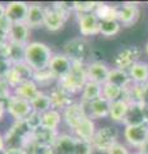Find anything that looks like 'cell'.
Masks as SVG:
<instances>
[{
	"mask_svg": "<svg viewBox=\"0 0 148 154\" xmlns=\"http://www.w3.org/2000/svg\"><path fill=\"white\" fill-rule=\"evenodd\" d=\"M88 64L85 62L80 60H72V68L65 77L58 80V84L61 88L67 90L72 95L81 94L85 84L88 82V72H87Z\"/></svg>",
	"mask_w": 148,
	"mask_h": 154,
	"instance_id": "obj_1",
	"label": "cell"
},
{
	"mask_svg": "<svg viewBox=\"0 0 148 154\" xmlns=\"http://www.w3.org/2000/svg\"><path fill=\"white\" fill-rule=\"evenodd\" d=\"M52 57V49L40 41H31L25 49V62L34 71L46 69L49 67Z\"/></svg>",
	"mask_w": 148,
	"mask_h": 154,
	"instance_id": "obj_2",
	"label": "cell"
},
{
	"mask_svg": "<svg viewBox=\"0 0 148 154\" xmlns=\"http://www.w3.org/2000/svg\"><path fill=\"white\" fill-rule=\"evenodd\" d=\"M118 131L116 127L112 126H103L101 128H98L97 134L93 139V146L94 150L102 152V153H108V150L111 149L115 144L118 143Z\"/></svg>",
	"mask_w": 148,
	"mask_h": 154,
	"instance_id": "obj_3",
	"label": "cell"
},
{
	"mask_svg": "<svg viewBox=\"0 0 148 154\" xmlns=\"http://www.w3.org/2000/svg\"><path fill=\"white\" fill-rule=\"evenodd\" d=\"M140 49L135 45H128L121 48L115 57V68L128 71L140 59Z\"/></svg>",
	"mask_w": 148,
	"mask_h": 154,
	"instance_id": "obj_4",
	"label": "cell"
},
{
	"mask_svg": "<svg viewBox=\"0 0 148 154\" xmlns=\"http://www.w3.org/2000/svg\"><path fill=\"white\" fill-rule=\"evenodd\" d=\"M5 105H7V113L14 121H25V119H27L28 116L34 112L31 103L28 100L18 98L16 95H13L8 102H5Z\"/></svg>",
	"mask_w": 148,
	"mask_h": 154,
	"instance_id": "obj_5",
	"label": "cell"
},
{
	"mask_svg": "<svg viewBox=\"0 0 148 154\" xmlns=\"http://www.w3.org/2000/svg\"><path fill=\"white\" fill-rule=\"evenodd\" d=\"M63 53L72 60L85 62V58L89 54V42L83 36L74 37L65 42Z\"/></svg>",
	"mask_w": 148,
	"mask_h": 154,
	"instance_id": "obj_6",
	"label": "cell"
},
{
	"mask_svg": "<svg viewBox=\"0 0 148 154\" xmlns=\"http://www.w3.org/2000/svg\"><path fill=\"white\" fill-rule=\"evenodd\" d=\"M62 117H63V122L67 125V127L74 131L88 117V113H87V109H85L84 103L75 102L62 112Z\"/></svg>",
	"mask_w": 148,
	"mask_h": 154,
	"instance_id": "obj_7",
	"label": "cell"
},
{
	"mask_svg": "<svg viewBox=\"0 0 148 154\" xmlns=\"http://www.w3.org/2000/svg\"><path fill=\"white\" fill-rule=\"evenodd\" d=\"M124 139L133 148L139 149L148 140V125H137V126L124 127Z\"/></svg>",
	"mask_w": 148,
	"mask_h": 154,
	"instance_id": "obj_8",
	"label": "cell"
},
{
	"mask_svg": "<svg viewBox=\"0 0 148 154\" xmlns=\"http://www.w3.org/2000/svg\"><path fill=\"white\" fill-rule=\"evenodd\" d=\"M79 22V31L83 37L95 36L101 31V19L97 17V14L87 13V14H80L77 17Z\"/></svg>",
	"mask_w": 148,
	"mask_h": 154,
	"instance_id": "obj_9",
	"label": "cell"
},
{
	"mask_svg": "<svg viewBox=\"0 0 148 154\" xmlns=\"http://www.w3.org/2000/svg\"><path fill=\"white\" fill-rule=\"evenodd\" d=\"M52 102V107L54 109H58L61 112H63L66 108H68L71 104L75 103L72 99V94L68 93L67 90H65L63 88H61L59 85L53 86L52 89H49L48 91Z\"/></svg>",
	"mask_w": 148,
	"mask_h": 154,
	"instance_id": "obj_10",
	"label": "cell"
},
{
	"mask_svg": "<svg viewBox=\"0 0 148 154\" xmlns=\"http://www.w3.org/2000/svg\"><path fill=\"white\" fill-rule=\"evenodd\" d=\"M140 9L135 3H124L118 5V16L117 19L124 27H131L139 19Z\"/></svg>",
	"mask_w": 148,
	"mask_h": 154,
	"instance_id": "obj_11",
	"label": "cell"
},
{
	"mask_svg": "<svg viewBox=\"0 0 148 154\" xmlns=\"http://www.w3.org/2000/svg\"><path fill=\"white\" fill-rule=\"evenodd\" d=\"M48 68L59 80L71 71V68H72V59L68 58L65 53H55L52 57V60Z\"/></svg>",
	"mask_w": 148,
	"mask_h": 154,
	"instance_id": "obj_12",
	"label": "cell"
},
{
	"mask_svg": "<svg viewBox=\"0 0 148 154\" xmlns=\"http://www.w3.org/2000/svg\"><path fill=\"white\" fill-rule=\"evenodd\" d=\"M30 4L25 2H11L5 4V17L9 19V22L14 23H25L28 13Z\"/></svg>",
	"mask_w": 148,
	"mask_h": 154,
	"instance_id": "obj_13",
	"label": "cell"
},
{
	"mask_svg": "<svg viewBox=\"0 0 148 154\" xmlns=\"http://www.w3.org/2000/svg\"><path fill=\"white\" fill-rule=\"evenodd\" d=\"M66 21V18L58 9H57L53 4L52 5H46L45 11V19H44V27L50 32H57L63 28Z\"/></svg>",
	"mask_w": 148,
	"mask_h": 154,
	"instance_id": "obj_14",
	"label": "cell"
},
{
	"mask_svg": "<svg viewBox=\"0 0 148 154\" xmlns=\"http://www.w3.org/2000/svg\"><path fill=\"white\" fill-rule=\"evenodd\" d=\"M85 109H87L88 117L92 119H103L109 117V108H111V103L107 99H104L103 96H101L99 99L94 100L92 103L85 104Z\"/></svg>",
	"mask_w": 148,
	"mask_h": 154,
	"instance_id": "obj_15",
	"label": "cell"
},
{
	"mask_svg": "<svg viewBox=\"0 0 148 154\" xmlns=\"http://www.w3.org/2000/svg\"><path fill=\"white\" fill-rule=\"evenodd\" d=\"M109 71L111 68L102 60H94L92 63H89L87 67V72H88V80L93 81L97 84H106Z\"/></svg>",
	"mask_w": 148,
	"mask_h": 154,
	"instance_id": "obj_16",
	"label": "cell"
},
{
	"mask_svg": "<svg viewBox=\"0 0 148 154\" xmlns=\"http://www.w3.org/2000/svg\"><path fill=\"white\" fill-rule=\"evenodd\" d=\"M9 42L21 45V46H27L30 44L28 38H30V28L26 23H14L12 25L11 30H9Z\"/></svg>",
	"mask_w": 148,
	"mask_h": 154,
	"instance_id": "obj_17",
	"label": "cell"
},
{
	"mask_svg": "<svg viewBox=\"0 0 148 154\" xmlns=\"http://www.w3.org/2000/svg\"><path fill=\"white\" fill-rule=\"evenodd\" d=\"M45 11H46L45 5H41V4H30L27 18L25 22L30 30L31 28H37V27L44 26Z\"/></svg>",
	"mask_w": 148,
	"mask_h": 154,
	"instance_id": "obj_18",
	"label": "cell"
},
{
	"mask_svg": "<svg viewBox=\"0 0 148 154\" xmlns=\"http://www.w3.org/2000/svg\"><path fill=\"white\" fill-rule=\"evenodd\" d=\"M97 131H98V128H97V125H95V121L92 119L90 117H87L72 132H74L75 137L92 143L94 136H95V134H97Z\"/></svg>",
	"mask_w": 148,
	"mask_h": 154,
	"instance_id": "obj_19",
	"label": "cell"
},
{
	"mask_svg": "<svg viewBox=\"0 0 148 154\" xmlns=\"http://www.w3.org/2000/svg\"><path fill=\"white\" fill-rule=\"evenodd\" d=\"M59 136V131H53V130H48L44 127H40L31 132V140L39 144L41 146H53Z\"/></svg>",
	"mask_w": 148,
	"mask_h": 154,
	"instance_id": "obj_20",
	"label": "cell"
},
{
	"mask_svg": "<svg viewBox=\"0 0 148 154\" xmlns=\"http://www.w3.org/2000/svg\"><path fill=\"white\" fill-rule=\"evenodd\" d=\"M57 154H75L76 148V137L74 135L59 134L54 145L52 146Z\"/></svg>",
	"mask_w": 148,
	"mask_h": 154,
	"instance_id": "obj_21",
	"label": "cell"
},
{
	"mask_svg": "<svg viewBox=\"0 0 148 154\" xmlns=\"http://www.w3.org/2000/svg\"><path fill=\"white\" fill-rule=\"evenodd\" d=\"M41 91V89L37 86V84L34 80L26 81V82H22L21 85H18L16 89L13 90V94L18 96V98L26 99L28 102H31L35 96Z\"/></svg>",
	"mask_w": 148,
	"mask_h": 154,
	"instance_id": "obj_22",
	"label": "cell"
},
{
	"mask_svg": "<svg viewBox=\"0 0 148 154\" xmlns=\"http://www.w3.org/2000/svg\"><path fill=\"white\" fill-rule=\"evenodd\" d=\"M63 121L62 117V112L58 109L52 108L49 110H46L45 113L41 114V127L48 128V130H53V131H58L61 122Z\"/></svg>",
	"mask_w": 148,
	"mask_h": 154,
	"instance_id": "obj_23",
	"label": "cell"
},
{
	"mask_svg": "<svg viewBox=\"0 0 148 154\" xmlns=\"http://www.w3.org/2000/svg\"><path fill=\"white\" fill-rule=\"evenodd\" d=\"M129 75L134 84L144 85L148 84V62L139 60L129 69Z\"/></svg>",
	"mask_w": 148,
	"mask_h": 154,
	"instance_id": "obj_24",
	"label": "cell"
},
{
	"mask_svg": "<svg viewBox=\"0 0 148 154\" xmlns=\"http://www.w3.org/2000/svg\"><path fill=\"white\" fill-rule=\"evenodd\" d=\"M124 126H137V125H146L144 110L140 104H130L129 112L124 119Z\"/></svg>",
	"mask_w": 148,
	"mask_h": 154,
	"instance_id": "obj_25",
	"label": "cell"
},
{
	"mask_svg": "<svg viewBox=\"0 0 148 154\" xmlns=\"http://www.w3.org/2000/svg\"><path fill=\"white\" fill-rule=\"evenodd\" d=\"M130 108V103L126 99H120L116 102L111 103V108H109V118L113 122H124L126 114Z\"/></svg>",
	"mask_w": 148,
	"mask_h": 154,
	"instance_id": "obj_26",
	"label": "cell"
},
{
	"mask_svg": "<svg viewBox=\"0 0 148 154\" xmlns=\"http://www.w3.org/2000/svg\"><path fill=\"white\" fill-rule=\"evenodd\" d=\"M102 96V85L93 82V81H89L85 84L83 91H81V103H92L94 100L99 99Z\"/></svg>",
	"mask_w": 148,
	"mask_h": 154,
	"instance_id": "obj_27",
	"label": "cell"
},
{
	"mask_svg": "<svg viewBox=\"0 0 148 154\" xmlns=\"http://www.w3.org/2000/svg\"><path fill=\"white\" fill-rule=\"evenodd\" d=\"M107 82L112 84V85H116V86H118V88L125 90L133 81H131L130 75H129L128 71H122V69H118V68H115L113 67V68H111V71H109Z\"/></svg>",
	"mask_w": 148,
	"mask_h": 154,
	"instance_id": "obj_28",
	"label": "cell"
},
{
	"mask_svg": "<svg viewBox=\"0 0 148 154\" xmlns=\"http://www.w3.org/2000/svg\"><path fill=\"white\" fill-rule=\"evenodd\" d=\"M32 80L37 84V86H39L40 89L41 88L52 89L53 86H55L57 84H58V79L52 73V71L49 68L43 69V71H35Z\"/></svg>",
	"mask_w": 148,
	"mask_h": 154,
	"instance_id": "obj_29",
	"label": "cell"
},
{
	"mask_svg": "<svg viewBox=\"0 0 148 154\" xmlns=\"http://www.w3.org/2000/svg\"><path fill=\"white\" fill-rule=\"evenodd\" d=\"M94 13L97 14V17L101 19V21H112V19H117L118 5H111V4H107V3H98V7L95 9Z\"/></svg>",
	"mask_w": 148,
	"mask_h": 154,
	"instance_id": "obj_30",
	"label": "cell"
},
{
	"mask_svg": "<svg viewBox=\"0 0 148 154\" xmlns=\"http://www.w3.org/2000/svg\"><path fill=\"white\" fill-rule=\"evenodd\" d=\"M31 107L34 109V112H37V113H45L46 110L52 109V102H50V98H49V94L45 93V91H40L34 99L31 100Z\"/></svg>",
	"mask_w": 148,
	"mask_h": 154,
	"instance_id": "obj_31",
	"label": "cell"
},
{
	"mask_svg": "<svg viewBox=\"0 0 148 154\" xmlns=\"http://www.w3.org/2000/svg\"><path fill=\"white\" fill-rule=\"evenodd\" d=\"M102 96L104 99H107L109 103H113L116 100L124 98V89L109 82H106L102 85Z\"/></svg>",
	"mask_w": 148,
	"mask_h": 154,
	"instance_id": "obj_32",
	"label": "cell"
},
{
	"mask_svg": "<svg viewBox=\"0 0 148 154\" xmlns=\"http://www.w3.org/2000/svg\"><path fill=\"white\" fill-rule=\"evenodd\" d=\"M25 49H26V46H21V45L13 44V42H9L8 44L7 59L11 62L12 66L25 62Z\"/></svg>",
	"mask_w": 148,
	"mask_h": 154,
	"instance_id": "obj_33",
	"label": "cell"
},
{
	"mask_svg": "<svg viewBox=\"0 0 148 154\" xmlns=\"http://www.w3.org/2000/svg\"><path fill=\"white\" fill-rule=\"evenodd\" d=\"M121 30V23L117 19H112V21H101V31L99 35L104 37H113L116 36Z\"/></svg>",
	"mask_w": 148,
	"mask_h": 154,
	"instance_id": "obj_34",
	"label": "cell"
},
{
	"mask_svg": "<svg viewBox=\"0 0 148 154\" xmlns=\"http://www.w3.org/2000/svg\"><path fill=\"white\" fill-rule=\"evenodd\" d=\"M13 68L16 69V72L20 76V79L22 82H26V81H30L32 80V77H34V69L31 68L30 66H28L26 62H22V63H18V64H14Z\"/></svg>",
	"mask_w": 148,
	"mask_h": 154,
	"instance_id": "obj_35",
	"label": "cell"
},
{
	"mask_svg": "<svg viewBox=\"0 0 148 154\" xmlns=\"http://www.w3.org/2000/svg\"><path fill=\"white\" fill-rule=\"evenodd\" d=\"M98 7V2H74V12L80 14L93 13Z\"/></svg>",
	"mask_w": 148,
	"mask_h": 154,
	"instance_id": "obj_36",
	"label": "cell"
},
{
	"mask_svg": "<svg viewBox=\"0 0 148 154\" xmlns=\"http://www.w3.org/2000/svg\"><path fill=\"white\" fill-rule=\"evenodd\" d=\"M93 152H94V146L92 143L76 137L75 154H93Z\"/></svg>",
	"mask_w": 148,
	"mask_h": 154,
	"instance_id": "obj_37",
	"label": "cell"
},
{
	"mask_svg": "<svg viewBox=\"0 0 148 154\" xmlns=\"http://www.w3.org/2000/svg\"><path fill=\"white\" fill-rule=\"evenodd\" d=\"M13 95L14 94L12 86L7 82L5 79H0V100L2 102H8Z\"/></svg>",
	"mask_w": 148,
	"mask_h": 154,
	"instance_id": "obj_38",
	"label": "cell"
},
{
	"mask_svg": "<svg viewBox=\"0 0 148 154\" xmlns=\"http://www.w3.org/2000/svg\"><path fill=\"white\" fill-rule=\"evenodd\" d=\"M28 128L32 131H35V130L40 128L41 127V114L37 113V112H32L30 116L27 117V119H25Z\"/></svg>",
	"mask_w": 148,
	"mask_h": 154,
	"instance_id": "obj_39",
	"label": "cell"
},
{
	"mask_svg": "<svg viewBox=\"0 0 148 154\" xmlns=\"http://www.w3.org/2000/svg\"><path fill=\"white\" fill-rule=\"evenodd\" d=\"M107 154H131L130 150H129V148L125 145V144L122 143H116L115 145L109 149Z\"/></svg>",
	"mask_w": 148,
	"mask_h": 154,
	"instance_id": "obj_40",
	"label": "cell"
},
{
	"mask_svg": "<svg viewBox=\"0 0 148 154\" xmlns=\"http://www.w3.org/2000/svg\"><path fill=\"white\" fill-rule=\"evenodd\" d=\"M139 104L144 107L148 105V84L139 86Z\"/></svg>",
	"mask_w": 148,
	"mask_h": 154,
	"instance_id": "obj_41",
	"label": "cell"
},
{
	"mask_svg": "<svg viewBox=\"0 0 148 154\" xmlns=\"http://www.w3.org/2000/svg\"><path fill=\"white\" fill-rule=\"evenodd\" d=\"M11 68H12L11 62H9L8 59H5V58L0 57V79H4Z\"/></svg>",
	"mask_w": 148,
	"mask_h": 154,
	"instance_id": "obj_42",
	"label": "cell"
},
{
	"mask_svg": "<svg viewBox=\"0 0 148 154\" xmlns=\"http://www.w3.org/2000/svg\"><path fill=\"white\" fill-rule=\"evenodd\" d=\"M8 35H9V31H7V30H4V28L0 27V48L4 46L9 41Z\"/></svg>",
	"mask_w": 148,
	"mask_h": 154,
	"instance_id": "obj_43",
	"label": "cell"
},
{
	"mask_svg": "<svg viewBox=\"0 0 148 154\" xmlns=\"http://www.w3.org/2000/svg\"><path fill=\"white\" fill-rule=\"evenodd\" d=\"M7 153L8 154H28L25 148H11V149H7Z\"/></svg>",
	"mask_w": 148,
	"mask_h": 154,
	"instance_id": "obj_44",
	"label": "cell"
},
{
	"mask_svg": "<svg viewBox=\"0 0 148 154\" xmlns=\"http://www.w3.org/2000/svg\"><path fill=\"white\" fill-rule=\"evenodd\" d=\"M7 113V105H5V102H2L0 100V121L4 118V116Z\"/></svg>",
	"mask_w": 148,
	"mask_h": 154,
	"instance_id": "obj_45",
	"label": "cell"
},
{
	"mask_svg": "<svg viewBox=\"0 0 148 154\" xmlns=\"http://www.w3.org/2000/svg\"><path fill=\"white\" fill-rule=\"evenodd\" d=\"M5 149H7L5 137H4V134L0 132V150H5Z\"/></svg>",
	"mask_w": 148,
	"mask_h": 154,
	"instance_id": "obj_46",
	"label": "cell"
},
{
	"mask_svg": "<svg viewBox=\"0 0 148 154\" xmlns=\"http://www.w3.org/2000/svg\"><path fill=\"white\" fill-rule=\"evenodd\" d=\"M138 154H148V140L146 141V144L142 148L138 149Z\"/></svg>",
	"mask_w": 148,
	"mask_h": 154,
	"instance_id": "obj_47",
	"label": "cell"
},
{
	"mask_svg": "<svg viewBox=\"0 0 148 154\" xmlns=\"http://www.w3.org/2000/svg\"><path fill=\"white\" fill-rule=\"evenodd\" d=\"M5 16V4L0 3V19Z\"/></svg>",
	"mask_w": 148,
	"mask_h": 154,
	"instance_id": "obj_48",
	"label": "cell"
},
{
	"mask_svg": "<svg viewBox=\"0 0 148 154\" xmlns=\"http://www.w3.org/2000/svg\"><path fill=\"white\" fill-rule=\"evenodd\" d=\"M0 154H8L7 153V149H5V150H0Z\"/></svg>",
	"mask_w": 148,
	"mask_h": 154,
	"instance_id": "obj_49",
	"label": "cell"
},
{
	"mask_svg": "<svg viewBox=\"0 0 148 154\" xmlns=\"http://www.w3.org/2000/svg\"><path fill=\"white\" fill-rule=\"evenodd\" d=\"M146 53H147V55H148V44L146 45Z\"/></svg>",
	"mask_w": 148,
	"mask_h": 154,
	"instance_id": "obj_50",
	"label": "cell"
}]
</instances>
